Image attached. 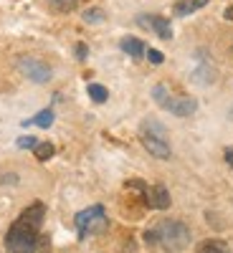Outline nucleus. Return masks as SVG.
I'll return each mask as SVG.
<instances>
[{
	"mask_svg": "<svg viewBox=\"0 0 233 253\" xmlns=\"http://www.w3.org/2000/svg\"><path fill=\"white\" fill-rule=\"evenodd\" d=\"M44 218H46V205L44 203L28 205L5 233L8 253H48L51 241H48V236L41 233Z\"/></svg>",
	"mask_w": 233,
	"mask_h": 253,
	"instance_id": "nucleus-1",
	"label": "nucleus"
},
{
	"mask_svg": "<svg viewBox=\"0 0 233 253\" xmlns=\"http://www.w3.org/2000/svg\"><path fill=\"white\" fill-rule=\"evenodd\" d=\"M144 241L167 253H180L190 243V228L180 220H160L144 233Z\"/></svg>",
	"mask_w": 233,
	"mask_h": 253,
	"instance_id": "nucleus-2",
	"label": "nucleus"
},
{
	"mask_svg": "<svg viewBox=\"0 0 233 253\" xmlns=\"http://www.w3.org/2000/svg\"><path fill=\"white\" fill-rule=\"evenodd\" d=\"M152 99H155V104H160L162 109H167L175 117H190V114H195V109H198V101L193 96L173 94L167 84H157V86L152 89Z\"/></svg>",
	"mask_w": 233,
	"mask_h": 253,
	"instance_id": "nucleus-3",
	"label": "nucleus"
},
{
	"mask_svg": "<svg viewBox=\"0 0 233 253\" xmlns=\"http://www.w3.org/2000/svg\"><path fill=\"white\" fill-rule=\"evenodd\" d=\"M140 139H142V147H144V150L150 152L152 157H157V160H170L173 150H170V142H167V132H165V126L157 124L155 119H147V122L142 124Z\"/></svg>",
	"mask_w": 233,
	"mask_h": 253,
	"instance_id": "nucleus-4",
	"label": "nucleus"
},
{
	"mask_svg": "<svg viewBox=\"0 0 233 253\" xmlns=\"http://www.w3.org/2000/svg\"><path fill=\"white\" fill-rule=\"evenodd\" d=\"M76 230H79V238H89L94 233L107 230V213H104V208L92 205L87 210H81L76 215Z\"/></svg>",
	"mask_w": 233,
	"mask_h": 253,
	"instance_id": "nucleus-5",
	"label": "nucleus"
},
{
	"mask_svg": "<svg viewBox=\"0 0 233 253\" xmlns=\"http://www.w3.org/2000/svg\"><path fill=\"white\" fill-rule=\"evenodd\" d=\"M18 69L23 71L31 81H36V84H46V81H51V69L46 66V63H41L38 58H20Z\"/></svg>",
	"mask_w": 233,
	"mask_h": 253,
	"instance_id": "nucleus-6",
	"label": "nucleus"
},
{
	"mask_svg": "<svg viewBox=\"0 0 233 253\" xmlns=\"http://www.w3.org/2000/svg\"><path fill=\"white\" fill-rule=\"evenodd\" d=\"M144 205L152 208V210H167V208H170V193H167V187H162V185L147 187Z\"/></svg>",
	"mask_w": 233,
	"mask_h": 253,
	"instance_id": "nucleus-7",
	"label": "nucleus"
},
{
	"mask_svg": "<svg viewBox=\"0 0 233 253\" xmlns=\"http://www.w3.org/2000/svg\"><path fill=\"white\" fill-rule=\"evenodd\" d=\"M140 23L150 26V28H152L160 38H165V41H170V38H173V26H170V20L162 18V15H147V18H140Z\"/></svg>",
	"mask_w": 233,
	"mask_h": 253,
	"instance_id": "nucleus-8",
	"label": "nucleus"
},
{
	"mask_svg": "<svg viewBox=\"0 0 233 253\" xmlns=\"http://www.w3.org/2000/svg\"><path fill=\"white\" fill-rule=\"evenodd\" d=\"M119 46H122V51H124V53H130V56H135V58H142V56H144V51H147L142 41H140V38H132V36L122 38V43H119Z\"/></svg>",
	"mask_w": 233,
	"mask_h": 253,
	"instance_id": "nucleus-9",
	"label": "nucleus"
},
{
	"mask_svg": "<svg viewBox=\"0 0 233 253\" xmlns=\"http://www.w3.org/2000/svg\"><path fill=\"white\" fill-rule=\"evenodd\" d=\"M203 5H208V0H178V5H175V15H190V13H195L200 10Z\"/></svg>",
	"mask_w": 233,
	"mask_h": 253,
	"instance_id": "nucleus-10",
	"label": "nucleus"
},
{
	"mask_svg": "<svg viewBox=\"0 0 233 253\" xmlns=\"http://www.w3.org/2000/svg\"><path fill=\"white\" fill-rule=\"evenodd\" d=\"M198 253H231V248H228L226 241L210 238V241H203V243L198 246Z\"/></svg>",
	"mask_w": 233,
	"mask_h": 253,
	"instance_id": "nucleus-11",
	"label": "nucleus"
},
{
	"mask_svg": "<svg viewBox=\"0 0 233 253\" xmlns=\"http://www.w3.org/2000/svg\"><path fill=\"white\" fill-rule=\"evenodd\" d=\"M33 152H36V157H38L41 162H46V160H51V157H53L56 147H53L51 142H38V144L33 147Z\"/></svg>",
	"mask_w": 233,
	"mask_h": 253,
	"instance_id": "nucleus-12",
	"label": "nucleus"
},
{
	"mask_svg": "<svg viewBox=\"0 0 233 253\" xmlns=\"http://www.w3.org/2000/svg\"><path fill=\"white\" fill-rule=\"evenodd\" d=\"M31 124L41 126V129H48V126L53 124V109H44V112H38V114L31 119Z\"/></svg>",
	"mask_w": 233,
	"mask_h": 253,
	"instance_id": "nucleus-13",
	"label": "nucleus"
},
{
	"mask_svg": "<svg viewBox=\"0 0 233 253\" xmlns=\"http://www.w3.org/2000/svg\"><path fill=\"white\" fill-rule=\"evenodd\" d=\"M87 91H89V96H92L96 104H104V101H107V96H109V91L104 89L101 84H89V89H87Z\"/></svg>",
	"mask_w": 233,
	"mask_h": 253,
	"instance_id": "nucleus-14",
	"label": "nucleus"
},
{
	"mask_svg": "<svg viewBox=\"0 0 233 253\" xmlns=\"http://www.w3.org/2000/svg\"><path fill=\"white\" fill-rule=\"evenodd\" d=\"M48 3L56 8V10H63V13H69V10H74V8H79V3L81 0H48Z\"/></svg>",
	"mask_w": 233,
	"mask_h": 253,
	"instance_id": "nucleus-15",
	"label": "nucleus"
},
{
	"mask_svg": "<svg viewBox=\"0 0 233 253\" xmlns=\"http://www.w3.org/2000/svg\"><path fill=\"white\" fill-rule=\"evenodd\" d=\"M84 20H87V23H101L104 13L99 8H89V10H84Z\"/></svg>",
	"mask_w": 233,
	"mask_h": 253,
	"instance_id": "nucleus-16",
	"label": "nucleus"
},
{
	"mask_svg": "<svg viewBox=\"0 0 233 253\" xmlns=\"http://www.w3.org/2000/svg\"><path fill=\"white\" fill-rule=\"evenodd\" d=\"M15 144L20 147V150H33V147L38 144V139L28 134V137H18V142H15Z\"/></svg>",
	"mask_w": 233,
	"mask_h": 253,
	"instance_id": "nucleus-17",
	"label": "nucleus"
},
{
	"mask_svg": "<svg viewBox=\"0 0 233 253\" xmlns=\"http://www.w3.org/2000/svg\"><path fill=\"white\" fill-rule=\"evenodd\" d=\"M147 58H150L152 63H162V61H165V56H162L157 48H150V51H147Z\"/></svg>",
	"mask_w": 233,
	"mask_h": 253,
	"instance_id": "nucleus-18",
	"label": "nucleus"
},
{
	"mask_svg": "<svg viewBox=\"0 0 233 253\" xmlns=\"http://www.w3.org/2000/svg\"><path fill=\"white\" fill-rule=\"evenodd\" d=\"M74 51H76V58H79V61H84V58H87V53H89L87 43H76V48H74Z\"/></svg>",
	"mask_w": 233,
	"mask_h": 253,
	"instance_id": "nucleus-19",
	"label": "nucleus"
},
{
	"mask_svg": "<svg viewBox=\"0 0 233 253\" xmlns=\"http://www.w3.org/2000/svg\"><path fill=\"white\" fill-rule=\"evenodd\" d=\"M223 157H226V162L233 167V147H226V152H223Z\"/></svg>",
	"mask_w": 233,
	"mask_h": 253,
	"instance_id": "nucleus-20",
	"label": "nucleus"
},
{
	"mask_svg": "<svg viewBox=\"0 0 233 253\" xmlns=\"http://www.w3.org/2000/svg\"><path fill=\"white\" fill-rule=\"evenodd\" d=\"M223 18H226V20H233V5H228V8H226Z\"/></svg>",
	"mask_w": 233,
	"mask_h": 253,
	"instance_id": "nucleus-21",
	"label": "nucleus"
}]
</instances>
